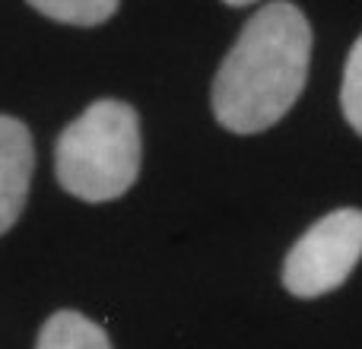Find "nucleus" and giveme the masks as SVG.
<instances>
[{
  "label": "nucleus",
  "instance_id": "nucleus-1",
  "mask_svg": "<svg viewBox=\"0 0 362 349\" xmlns=\"http://www.w3.org/2000/svg\"><path fill=\"white\" fill-rule=\"evenodd\" d=\"M312 61V25L289 0L267 4L245 23L242 35L213 80V114L232 134L274 127L302 95Z\"/></svg>",
  "mask_w": 362,
  "mask_h": 349
},
{
  "label": "nucleus",
  "instance_id": "nucleus-2",
  "mask_svg": "<svg viewBox=\"0 0 362 349\" xmlns=\"http://www.w3.org/2000/svg\"><path fill=\"white\" fill-rule=\"evenodd\" d=\"M140 118L127 102L99 99L61 131L54 172L67 194L86 203L115 200L140 174Z\"/></svg>",
  "mask_w": 362,
  "mask_h": 349
},
{
  "label": "nucleus",
  "instance_id": "nucleus-3",
  "mask_svg": "<svg viewBox=\"0 0 362 349\" xmlns=\"http://www.w3.org/2000/svg\"><path fill=\"white\" fill-rule=\"evenodd\" d=\"M362 257V210L340 206L321 216L289 248L283 261V286L296 299H318L344 286Z\"/></svg>",
  "mask_w": 362,
  "mask_h": 349
},
{
  "label": "nucleus",
  "instance_id": "nucleus-4",
  "mask_svg": "<svg viewBox=\"0 0 362 349\" xmlns=\"http://www.w3.org/2000/svg\"><path fill=\"white\" fill-rule=\"evenodd\" d=\"M35 146L23 121L0 114V235L13 229L29 197Z\"/></svg>",
  "mask_w": 362,
  "mask_h": 349
},
{
  "label": "nucleus",
  "instance_id": "nucleus-5",
  "mask_svg": "<svg viewBox=\"0 0 362 349\" xmlns=\"http://www.w3.org/2000/svg\"><path fill=\"white\" fill-rule=\"evenodd\" d=\"M35 349H112V340L86 314L61 308L45 321Z\"/></svg>",
  "mask_w": 362,
  "mask_h": 349
},
{
  "label": "nucleus",
  "instance_id": "nucleus-6",
  "mask_svg": "<svg viewBox=\"0 0 362 349\" xmlns=\"http://www.w3.org/2000/svg\"><path fill=\"white\" fill-rule=\"evenodd\" d=\"M42 16L67 25H102L115 16L118 0H25Z\"/></svg>",
  "mask_w": 362,
  "mask_h": 349
},
{
  "label": "nucleus",
  "instance_id": "nucleus-7",
  "mask_svg": "<svg viewBox=\"0 0 362 349\" xmlns=\"http://www.w3.org/2000/svg\"><path fill=\"white\" fill-rule=\"evenodd\" d=\"M340 108L346 124L362 137V35L353 45L344 67V86H340Z\"/></svg>",
  "mask_w": 362,
  "mask_h": 349
},
{
  "label": "nucleus",
  "instance_id": "nucleus-8",
  "mask_svg": "<svg viewBox=\"0 0 362 349\" xmlns=\"http://www.w3.org/2000/svg\"><path fill=\"white\" fill-rule=\"evenodd\" d=\"M223 4H229V6H248V4H257V0H223Z\"/></svg>",
  "mask_w": 362,
  "mask_h": 349
}]
</instances>
